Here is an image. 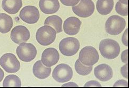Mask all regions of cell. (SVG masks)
Returning <instances> with one entry per match:
<instances>
[{
  "label": "cell",
  "mask_w": 129,
  "mask_h": 88,
  "mask_svg": "<svg viewBox=\"0 0 129 88\" xmlns=\"http://www.w3.org/2000/svg\"><path fill=\"white\" fill-rule=\"evenodd\" d=\"M119 2L124 4H128V0H119Z\"/></svg>",
  "instance_id": "obj_32"
},
{
  "label": "cell",
  "mask_w": 129,
  "mask_h": 88,
  "mask_svg": "<svg viewBox=\"0 0 129 88\" xmlns=\"http://www.w3.org/2000/svg\"><path fill=\"white\" fill-rule=\"evenodd\" d=\"M39 16L38 9L33 6L24 7L19 13V17L21 20L30 24L36 23L39 20Z\"/></svg>",
  "instance_id": "obj_10"
},
{
  "label": "cell",
  "mask_w": 129,
  "mask_h": 88,
  "mask_svg": "<svg viewBox=\"0 0 129 88\" xmlns=\"http://www.w3.org/2000/svg\"><path fill=\"white\" fill-rule=\"evenodd\" d=\"M99 49L104 58L111 60L118 56L121 48L116 41L108 38L103 40L100 42Z\"/></svg>",
  "instance_id": "obj_1"
},
{
  "label": "cell",
  "mask_w": 129,
  "mask_h": 88,
  "mask_svg": "<svg viewBox=\"0 0 129 88\" xmlns=\"http://www.w3.org/2000/svg\"><path fill=\"white\" fill-rule=\"evenodd\" d=\"M22 6V0H3L2 2V9L11 14L17 13Z\"/></svg>",
  "instance_id": "obj_17"
},
{
  "label": "cell",
  "mask_w": 129,
  "mask_h": 88,
  "mask_svg": "<svg viewBox=\"0 0 129 88\" xmlns=\"http://www.w3.org/2000/svg\"><path fill=\"white\" fill-rule=\"evenodd\" d=\"M16 53L21 61L30 62L35 58L37 55V50L33 44L22 43L17 47Z\"/></svg>",
  "instance_id": "obj_6"
},
{
  "label": "cell",
  "mask_w": 129,
  "mask_h": 88,
  "mask_svg": "<svg viewBox=\"0 0 129 88\" xmlns=\"http://www.w3.org/2000/svg\"><path fill=\"white\" fill-rule=\"evenodd\" d=\"M73 12L81 18H87L91 16L95 11V4L92 0H80L79 3L72 8Z\"/></svg>",
  "instance_id": "obj_8"
},
{
  "label": "cell",
  "mask_w": 129,
  "mask_h": 88,
  "mask_svg": "<svg viewBox=\"0 0 129 88\" xmlns=\"http://www.w3.org/2000/svg\"><path fill=\"white\" fill-rule=\"evenodd\" d=\"M39 6L44 13L50 14L57 12L60 4L58 0H39Z\"/></svg>",
  "instance_id": "obj_15"
},
{
  "label": "cell",
  "mask_w": 129,
  "mask_h": 88,
  "mask_svg": "<svg viewBox=\"0 0 129 88\" xmlns=\"http://www.w3.org/2000/svg\"><path fill=\"white\" fill-rule=\"evenodd\" d=\"M44 25L53 27L57 33L62 32V19L58 16L54 15L47 17L45 20Z\"/></svg>",
  "instance_id": "obj_20"
},
{
  "label": "cell",
  "mask_w": 129,
  "mask_h": 88,
  "mask_svg": "<svg viewBox=\"0 0 129 88\" xmlns=\"http://www.w3.org/2000/svg\"><path fill=\"white\" fill-rule=\"evenodd\" d=\"M52 76L56 82L65 83L71 80L73 76V71L71 67L67 64L62 63L54 68Z\"/></svg>",
  "instance_id": "obj_9"
},
{
  "label": "cell",
  "mask_w": 129,
  "mask_h": 88,
  "mask_svg": "<svg viewBox=\"0 0 129 88\" xmlns=\"http://www.w3.org/2000/svg\"><path fill=\"white\" fill-rule=\"evenodd\" d=\"M74 67H75V70L78 74L82 76L89 75L93 69L92 66H88L84 65L79 59L76 61Z\"/></svg>",
  "instance_id": "obj_22"
},
{
  "label": "cell",
  "mask_w": 129,
  "mask_h": 88,
  "mask_svg": "<svg viewBox=\"0 0 129 88\" xmlns=\"http://www.w3.org/2000/svg\"><path fill=\"white\" fill-rule=\"evenodd\" d=\"M126 21L125 19L117 15L111 16L105 24L106 32L112 35H117L121 34L125 28Z\"/></svg>",
  "instance_id": "obj_3"
},
{
  "label": "cell",
  "mask_w": 129,
  "mask_h": 88,
  "mask_svg": "<svg viewBox=\"0 0 129 88\" xmlns=\"http://www.w3.org/2000/svg\"><path fill=\"white\" fill-rule=\"evenodd\" d=\"M59 54L55 48H48L45 50L42 55V62L46 67L53 66L58 62Z\"/></svg>",
  "instance_id": "obj_12"
},
{
  "label": "cell",
  "mask_w": 129,
  "mask_h": 88,
  "mask_svg": "<svg viewBox=\"0 0 129 88\" xmlns=\"http://www.w3.org/2000/svg\"><path fill=\"white\" fill-rule=\"evenodd\" d=\"M85 87L87 86H98V87H101L102 86L100 83L96 81H90L88 82H87V83L85 85Z\"/></svg>",
  "instance_id": "obj_29"
},
{
  "label": "cell",
  "mask_w": 129,
  "mask_h": 88,
  "mask_svg": "<svg viewBox=\"0 0 129 88\" xmlns=\"http://www.w3.org/2000/svg\"><path fill=\"white\" fill-rule=\"evenodd\" d=\"M127 35H128V29H126L123 35L122 36V43L125 46H128V40H127Z\"/></svg>",
  "instance_id": "obj_27"
},
{
  "label": "cell",
  "mask_w": 129,
  "mask_h": 88,
  "mask_svg": "<svg viewBox=\"0 0 129 88\" xmlns=\"http://www.w3.org/2000/svg\"><path fill=\"white\" fill-rule=\"evenodd\" d=\"M80 48V43L74 37H67L63 39L59 45V49L63 55L67 57L76 55Z\"/></svg>",
  "instance_id": "obj_5"
},
{
  "label": "cell",
  "mask_w": 129,
  "mask_h": 88,
  "mask_svg": "<svg viewBox=\"0 0 129 88\" xmlns=\"http://www.w3.org/2000/svg\"><path fill=\"white\" fill-rule=\"evenodd\" d=\"M128 64L127 63H126V65H125L124 66L121 67V73L122 75V76L126 78V79H128Z\"/></svg>",
  "instance_id": "obj_26"
},
{
  "label": "cell",
  "mask_w": 129,
  "mask_h": 88,
  "mask_svg": "<svg viewBox=\"0 0 129 88\" xmlns=\"http://www.w3.org/2000/svg\"><path fill=\"white\" fill-rule=\"evenodd\" d=\"M114 87H127L128 86V83L127 81L121 80L117 81L114 84Z\"/></svg>",
  "instance_id": "obj_25"
},
{
  "label": "cell",
  "mask_w": 129,
  "mask_h": 88,
  "mask_svg": "<svg viewBox=\"0 0 129 88\" xmlns=\"http://www.w3.org/2000/svg\"><path fill=\"white\" fill-rule=\"evenodd\" d=\"M3 87H20L21 82L20 78L15 75H9L6 76L3 82Z\"/></svg>",
  "instance_id": "obj_21"
},
{
  "label": "cell",
  "mask_w": 129,
  "mask_h": 88,
  "mask_svg": "<svg viewBox=\"0 0 129 88\" xmlns=\"http://www.w3.org/2000/svg\"><path fill=\"white\" fill-rule=\"evenodd\" d=\"M0 65L5 71L9 73H16L20 68V63L11 53H6L1 57Z\"/></svg>",
  "instance_id": "obj_7"
},
{
  "label": "cell",
  "mask_w": 129,
  "mask_h": 88,
  "mask_svg": "<svg viewBox=\"0 0 129 88\" xmlns=\"http://www.w3.org/2000/svg\"><path fill=\"white\" fill-rule=\"evenodd\" d=\"M4 72L1 68H0V82L2 81L3 77H4Z\"/></svg>",
  "instance_id": "obj_31"
},
{
  "label": "cell",
  "mask_w": 129,
  "mask_h": 88,
  "mask_svg": "<svg viewBox=\"0 0 129 88\" xmlns=\"http://www.w3.org/2000/svg\"><path fill=\"white\" fill-rule=\"evenodd\" d=\"M13 25L12 18L6 13H0V32L7 33L11 30Z\"/></svg>",
  "instance_id": "obj_19"
},
{
  "label": "cell",
  "mask_w": 129,
  "mask_h": 88,
  "mask_svg": "<svg viewBox=\"0 0 129 88\" xmlns=\"http://www.w3.org/2000/svg\"><path fill=\"white\" fill-rule=\"evenodd\" d=\"M114 7V0H98L97 9L98 13L103 16L110 14Z\"/></svg>",
  "instance_id": "obj_18"
},
{
  "label": "cell",
  "mask_w": 129,
  "mask_h": 88,
  "mask_svg": "<svg viewBox=\"0 0 129 88\" xmlns=\"http://www.w3.org/2000/svg\"><path fill=\"white\" fill-rule=\"evenodd\" d=\"M115 10L117 13L122 16L128 15V4H124L118 2L115 6Z\"/></svg>",
  "instance_id": "obj_23"
},
{
  "label": "cell",
  "mask_w": 129,
  "mask_h": 88,
  "mask_svg": "<svg viewBox=\"0 0 129 88\" xmlns=\"http://www.w3.org/2000/svg\"><path fill=\"white\" fill-rule=\"evenodd\" d=\"M62 86L65 87V86H78L77 84L74 83L73 82H70V83H68L63 85Z\"/></svg>",
  "instance_id": "obj_30"
},
{
  "label": "cell",
  "mask_w": 129,
  "mask_h": 88,
  "mask_svg": "<svg viewBox=\"0 0 129 88\" xmlns=\"http://www.w3.org/2000/svg\"><path fill=\"white\" fill-rule=\"evenodd\" d=\"M52 69L51 67L44 66L41 60L35 62L33 68V74L39 79H45L51 75Z\"/></svg>",
  "instance_id": "obj_16"
},
{
  "label": "cell",
  "mask_w": 129,
  "mask_h": 88,
  "mask_svg": "<svg viewBox=\"0 0 129 88\" xmlns=\"http://www.w3.org/2000/svg\"><path fill=\"white\" fill-rule=\"evenodd\" d=\"M61 3L66 6H74L77 5L80 0H60Z\"/></svg>",
  "instance_id": "obj_24"
},
{
  "label": "cell",
  "mask_w": 129,
  "mask_h": 88,
  "mask_svg": "<svg viewBox=\"0 0 129 88\" xmlns=\"http://www.w3.org/2000/svg\"><path fill=\"white\" fill-rule=\"evenodd\" d=\"M98 53L96 49L91 46H87L81 50L79 56V60L84 65L91 66L98 61Z\"/></svg>",
  "instance_id": "obj_4"
},
{
  "label": "cell",
  "mask_w": 129,
  "mask_h": 88,
  "mask_svg": "<svg viewBox=\"0 0 129 88\" xmlns=\"http://www.w3.org/2000/svg\"><path fill=\"white\" fill-rule=\"evenodd\" d=\"M127 53H128V50H125L124 51H123L122 55H121V60L123 62L125 63H127V62H128Z\"/></svg>",
  "instance_id": "obj_28"
},
{
  "label": "cell",
  "mask_w": 129,
  "mask_h": 88,
  "mask_svg": "<svg viewBox=\"0 0 129 88\" xmlns=\"http://www.w3.org/2000/svg\"><path fill=\"white\" fill-rule=\"evenodd\" d=\"M81 22L78 18L71 17L64 22V31L69 35H75L80 31Z\"/></svg>",
  "instance_id": "obj_13"
},
{
  "label": "cell",
  "mask_w": 129,
  "mask_h": 88,
  "mask_svg": "<svg viewBox=\"0 0 129 88\" xmlns=\"http://www.w3.org/2000/svg\"><path fill=\"white\" fill-rule=\"evenodd\" d=\"M56 32L53 28L44 25L39 28L36 34V39L41 45L46 46L50 45L55 40Z\"/></svg>",
  "instance_id": "obj_2"
},
{
  "label": "cell",
  "mask_w": 129,
  "mask_h": 88,
  "mask_svg": "<svg viewBox=\"0 0 129 88\" xmlns=\"http://www.w3.org/2000/svg\"><path fill=\"white\" fill-rule=\"evenodd\" d=\"M94 73L97 79L102 82L110 80L113 76L112 68L106 64H101L96 67Z\"/></svg>",
  "instance_id": "obj_14"
},
{
  "label": "cell",
  "mask_w": 129,
  "mask_h": 88,
  "mask_svg": "<svg viewBox=\"0 0 129 88\" xmlns=\"http://www.w3.org/2000/svg\"><path fill=\"white\" fill-rule=\"evenodd\" d=\"M10 37L14 43L20 45L22 43H26L29 40L30 37V33L26 26L19 25L13 28Z\"/></svg>",
  "instance_id": "obj_11"
}]
</instances>
